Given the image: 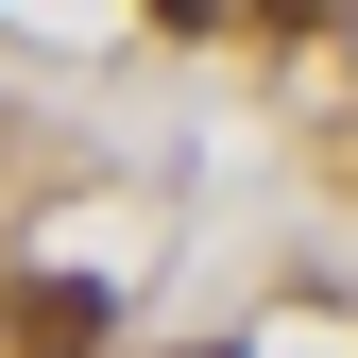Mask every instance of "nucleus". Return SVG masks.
<instances>
[{
	"label": "nucleus",
	"instance_id": "2",
	"mask_svg": "<svg viewBox=\"0 0 358 358\" xmlns=\"http://www.w3.org/2000/svg\"><path fill=\"white\" fill-rule=\"evenodd\" d=\"M205 358H239V341H205Z\"/></svg>",
	"mask_w": 358,
	"mask_h": 358
},
{
	"label": "nucleus",
	"instance_id": "1",
	"mask_svg": "<svg viewBox=\"0 0 358 358\" xmlns=\"http://www.w3.org/2000/svg\"><path fill=\"white\" fill-rule=\"evenodd\" d=\"M103 341H120L103 273H0V358H103Z\"/></svg>",
	"mask_w": 358,
	"mask_h": 358
}]
</instances>
